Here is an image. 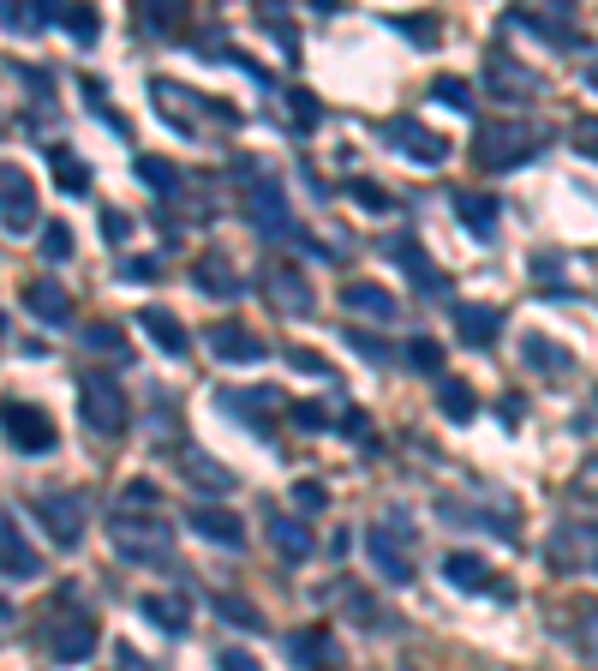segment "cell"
<instances>
[{"instance_id": "obj_1", "label": "cell", "mask_w": 598, "mask_h": 671, "mask_svg": "<svg viewBox=\"0 0 598 671\" xmlns=\"http://www.w3.org/2000/svg\"><path fill=\"white\" fill-rule=\"evenodd\" d=\"M532 144H539V132L527 120H485L473 132V162L491 174H508L520 162H532Z\"/></svg>"}, {"instance_id": "obj_2", "label": "cell", "mask_w": 598, "mask_h": 671, "mask_svg": "<svg viewBox=\"0 0 598 671\" xmlns=\"http://www.w3.org/2000/svg\"><path fill=\"white\" fill-rule=\"evenodd\" d=\"M79 414H84V426H91L96 438H120L126 426H132V402H126V390L114 384V378H84L79 384Z\"/></svg>"}, {"instance_id": "obj_3", "label": "cell", "mask_w": 598, "mask_h": 671, "mask_svg": "<svg viewBox=\"0 0 598 671\" xmlns=\"http://www.w3.org/2000/svg\"><path fill=\"white\" fill-rule=\"evenodd\" d=\"M0 432H7V444L19 455H48L60 444L48 408H36V402H0Z\"/></svg>"}, {"instance_id": "obj_4", "label": "cell", "mask_w": 598, "mask_h": 671, "mask_svg": "<svg viewBox=\"0 0 598 671\" xmlns=\"http://www.w3.org/2000/svg\"><path fill=\"white\" fill-rule=\"evenodd\" d=\"M377 132H384V144H389V150H401L407 162H425V169H437V162L449 157V138L431 132V126H425V120H413V114H396V120H384Z\"/></svg>"}, {"instance_id": "obj_5", "label": "cell", "mask_w": 598, "mask_h": 671, "mask_svg": "<svg viewBox=\"0 0 598 671\" xmlns=\"http://www.w3.org/2000/svg\"><path fill=\"white\" fill-rule=\"evenodd\" d=\"M36 522L48 528V540H55L60 552H72L84 540V498L79 491H43V498H36Z\"/></svg>"}, {"instance_id": "obj_6", "label": "cell", "mask_w": 598, "mask_h": 671, "mask_svg": "<svg viewBox=\"0 0 598 671\" xmlns=\"http://www.w3.org/2000/svg\"><path fill=\"white\" fill-rule=\"evenodd\" d=\"M0 228H12V234L36 228V186L19 162H0Z\"/></svg>"}, {"instance_id": "obj_7", "label": "cell", "mask_w": 598, "mask_h": 671, "mask_svg": "<svg viewBox=\"0 0 598 671\" xmlns=\"http://www.w3.org/2000/svg\"><path fill=\"white\" fill-rule=\"evenodd\" d=\"M263 288L275 294V306H282V312H294V319H312V306H317V300H312V282H305L294 264L270 258V264H263Z\"/></svg>"}, {"instance_id": "obj_8", "label": "cell", "mask_w": 598, "mask_h": 671, "mask_svg": "<svg viewBox=\"0 0 598 671\" xmlns=\"http://www.w3.org/2000/svg\"><path fill=\"white\" fill-rule=\"evenodd\" d=\"M203 342H210V354H215V360H222V366H258L263 360V354H270V348H263V342L258 336H251V331H239V324H210V331H203Z\"/></svg>"}, {"instance_id": "obj_9", "label": "cell", "mask_w": 598, "mask_h": 671, "mask_svg": "<svg viewBox=\"0 0 598 671\" xmlns=\"http://www.w3.org/2000/svg\"><path fill=\"white\" fill-rule=\"evenodd\" d=\"M365 552H372V564H377V576L389 581V588H407L413 581V558H407V546H401V534H389L384 522L365 534Z\"/></svg>"}, {"instance_id": "obj_10", "label": "cell", "mask_w": 598, "mask_h": 671, "mask_svg": "<svg viewBox=\"0 0 598 671\" xmlns=\"http://www.w3.org/2000/svg\"><path fill=\"white\" fill-rule=\"evenodd\" d=\"M114 552L120 558H144V564H168V540H162V528H138L126 522V516H114Z\"/></svg>"}, {"instance_id": "obj_11", "label": "cell", "mask_w": 598, "mask_h": 671, "mask_svg": "<svg viewBox=\"0 0 598 671\" xmlns=\"http://www.w3.org/2000/svg\"><path fill=\"white\" fill-rule=\"evenodd\" d=\"M485 91L503 96V103H527V96H539V79L527 67H515L508 55H485Z\"/></svg>"}, {"instance_id": "obj_12", "label": "cell", "mask_w": 598, "mask_h": 671, "mask_svg": "<svg viewBox=\"0 0 598 671\" xmlns=\"http://www.w3.org/2000/svg\"><path fill=\"white\" fill-rule=\"evenodd\" d=\"M288 660H300L305 671H341L336 629H294L288 636Z\"/></svg>"}, {"instance_id": "obj_13", "label": "cell", "mask_w": 598, "mask_h": 671, "mask_svg": "<svg viewBox=\"0 0 598 671\" xmlns=\"http://www.w3.org/2000/svg\"><path fill=\"white\" fill-rule=\"evenodd\" d=\"M186 522H192V534H203L210 546H246V522H239L234 510H222V504H198V510H186Z\"/></svg>"}, {"instance_id": "obj_14", "label": "cell", "mask_w": 598, "mask_h": 671, "mask_svg": "<svg viewBox=\"0 0 598 671\" xmlns=\"http://www.w3.org/2000/svg\"><path fill=\"white\" fill-rule=\"evenodd\" d=\"M91 653H96V624H84V617H67V624L48 629V660L79 666V660H91Z\"/></svg>"}, {"instance_id": "obj_15", "label": "cell", "mask_w": 598, "mask_h": 671, "mask_svg": "<svg viewBox=\"0 0 598 671\" xmlns=\"http://www.w3.org/2000/svg\"><path fill=\"white\" fill-rule=\"evenodd\" d=\"M36 569H43V558H36L31 546H24V534L12 528V516H0V576H19L31 581Z\"/></svg>"}, {"instance_id": "obj_16", "label": "cell", "mask_w": 598, "mask_h": 671, "mask_svg": "<svg viewBox=\"0 0 598 671\" xmlns=\"http://www.w3.org/2000/svg\"><path fill=\"white\" fill-rule=\"evenodd\" d=\"M503 331V312L497 306H455V336L467 342V348H491Z\"/></svg>"}, {"instance_id": "obj_17", "label": "cell", "mask_w": 598, "mask_h": 671, "mask_svg": "<svg viewBox=\"0 0 598 671\" xmlns=\"http://www.w3.org/2000/svg\"><path fill=\"white\" fill-rule=\"evenodd\" d=\"M24 306L36 312L43 324H67L72 319V300L60 282H48V276H36V282H24Z\"/></svg>"}, {"instance_id": "obj_18", "label": "cell", "mask_w": 598, "mask_h": 671, "mask_svg": "<svg viewBox=\"0 0 598 671\" xmlns=\"http://www.w3.org/2000/svg\"><path fill=\"white\" fill-rule=\"evenodd\" d=\"M138 331L156 336V348H162V354H186V348H192L186 324L174 319V312H162V306H144V312H138Z\"/></svg>"}, {"instance_id": "obj_19", "label": "cell", "mask_w": 598, "mask_h": 671, "mask_svg": "<svg viewBox=\"0 0 598 671\" xmlns=\"http://www.w3.org/2000/svg\"><path fill=\"white\" fill-rule=\"evenodd\" d=\"M270 540H275V552H282L288 564H305V558H312V552H317L312 528H305V522H294V516H282V510L270 516Z\"/></svg>"}, {"instance_id": "obj_20", "label": "cell", "mask_w": 598, "mask_h": 671, "mask_svg": "<svg viewBox=\"0 0 598 671\" xmlns=\"http://www.w3.org/2000/svg\"><path fill=\"white\" fill-rule=\"evenodd\" d=\"M192 282L203 288V294H215V300H234L239 294V276H234V264H227L222 252H203V258L192 264Z\"/></svg>"}, {"instance_id": "obj_21", "label": "cell", "mask_w": 598, "mask_h": 671, "mask_svg": "<svg viewBox=\"0 0 598 671\" xmlns=\"http://www.w3.org/2000/svg\"><path fill=\"white\" fill-rule=\"evenodd\" d=\"M455 217H461L467 234L491 240V234H497V198H485V193H455Z\"/></svg>"}, {"instance_id": "obj_22", "label": "cell", "mask_w": 598, "mask_h": 671, "mask_svg": "<svg viewBox=\"0 0 598 671\" xmlns=\"http://www.w3.org/2000/svg\"><path fill=\"white\" fill-rule=\"evenodd\" d=\"M341 300H348V312H365V319H377V324L396 319V294H389L384 282H353Z\"/></svg>"}, {"instance_id": "obj_23", "label": "cell", "mask_w": 598, "mask_h": 671, "mask_svg": "<svg viewBox=\"0 0 598 671\" xmlns=\"http://www.w3.org/2000/svg\"><path fill=\"white\" fill-rule=\"evenodd\" d=\"M138 612H144L156 629H168V636H180V629L192 624V612H186V600H174V593H144V600H138Z\"/></svg>"}, {"instance_id": "obj_24", "label": "cell", "mask_w": 598, "mask_h": 671, "mask_svg": "<svg viewBox=\"0 0 598 671\" xmlns=\"http://www.w3.org/2000/svg\"><path fill=\"white\" fill-rule=\"evenodd\" d=\"M251 205V217H258L263 228H270V234H294V217H288V205H282V193H275L270 181H258V193L246 198Z\"/></svg>"}, {"instance_id": "obj_25", "label": "cell", "mask_w": 598, "mask_h": 671, "mask_svg": "<svg viewBox=\"0 0 598 671\" xmlns=\"http://www.w3.org/2000/svg\"><path fill=\"white\" fill-rule=\"evenodd\" d=\"M180 467H186L192 479H203V491H210V498L234 491V474H227V467L215 462V455H203V450H180Z\"/></svg>"}, {"instance_id": "obj_26", "label": "cell", "mask_w": 598, "mask_h": 671, "mask_svg": "<svg viewBox=\"0 0 598 671\" xmlns=\"http://www.w3.org/2000/svg\"><path fill=\"white\" fill-rule=\"evenodd\" d=\"M437 408H443V420H455V426H467L479 414V396H473V384H461V378H443L437 384Z\"/></svg>"}, {"instance_id": "obj_27", "label": "cell", "mask_w": 598, "mask_h": 671, "mask_svg": "<svg viewBox=\"0 0 598 671\" xmlns=\"http://www.w3.org/2000/svg\"><path fill=\"white\" fill-rule=\"evenodd\" d=\"M222 408H227V414H239V420H251V426L263 432V414L275 408V390H227Z\"/></svg>"}, {"instance_id": "obj_28", "label": "cell", "mask_w": 598, "mask_h": 671, "mask_svg": "<svg viewBox=\"0 0 598 671\" xmlns=\"http://www.w3.org/2000/svg\"><path fill=\"white\" fill-rule=\"evenodd\" d=\"M443 576L455 581V588H467V593H479V588H491V569L473 558V552H449L443 558Z\"/></svg>"}, {"instance_id": "obj_29", "label": "cell", "mask_w": 598, "mask_h": 671, "mask_svg": "<svg viewBox=\"0 0 598 671\" xmlns=\"http://www.w3.org/2000/svg\"><path fill=\"white\" fill-rule=\"evenodd\" d=\"M389 252H396V264H401L407 276H413L419 288H431V294H443V288H449V276H443V270H431V264L413 252V240H396V246H389Z\"/></svg>"}, {"instance_id": "obj_30", "label": "cell", "mask_w": 598, "mask_h": 671, "mask_svg": "<svg viewBox=\"0 0 598 671\" xmlns=\"http://www.w3.org/2000/svg\"><path fill=\"white\" fill-rule=\"evenodd\" d=\"M138 181H144L156 198H180V169L162 162V157H138Z\"/></svg>"}, {"instance_id": "obj_31", "label": "cell", "mask_w": 598, "mask_h": 671, "mask_svg": "<svg viewBox=\"0 0 598 671\" xmlns=\"http://www.w3.org/2000/svg\"><path fill=\"white\" fill-rule=\"evenodd\" d=\"M520 360H527L532 372H563V366H568V354L556 348L551 336H527V342H520Z\"/></svg>"}, {"instance_id": "obj_32", "label": "cell", "mask_w": 598, "mask_h": 671, "mask_svg": "<svg viewBox=\"0 0 598 671\" xmlns=\"http://www.w3.org/2000/svg\"><path fill=\"white\" fill-rule=\"evenodd\" d=\"M48 169H55V181L67 186V193H84V186H91V174H84V162L72 157L67 144H55V150H48Z\"/></svg>"}, {"instance_id": "obj_33", "label": "cell", "mask_w": 598, "mask_h": 671, "mask_svg": "<svg viewBox=\"0 0 598 671\" xmlns=\"http://www.w3.org/2000/svg\"><path fill=\"white\" fill-rule=\"evenodd\" d=\"M48 19L67 24L79 43H96V31H102V19H96V12H84V7H48Z\"/></svg>"}, {"instance_id": "obj_34", "label": "cell", "mask_w": 598, "mask_h": 671, "mask_svg": "<svg viewBox=\"0 0 598 671\" xmlns=\"http://www.w3.org/2000/svg\"><path fill=\"white\" fill-rule=\"evenodd\" d=\"M0 24H7V31H19V36H31V31H43V24H55V19H48V7L31 12L24 0H7V7H0Z\"/></svg>"}, {"instance_id": "obj_35", "label": "cell", "mask_w": 598, "mask_h": 671, "mask_svg": "<svg viewBox=\"0 0 598 671\" xmlns=\"http://www.w3.org/2000/svg\"><path fill=\"white\" fill-rule=\"evenodd\" d=\"M348 193H353V205H360V210H377V217H389V210H396V193H389V186H377V181H353Z\"/></svg>"}, {"instance_id": "obj_36", "label": "cell", "mask_w": 598, "mask_h": 671, "mask_svg": "<svg viewBox=\"0 0 598 671\" xmlns=\"http://www.w3.org/2000/svg\"><path fill=\"white\" fill-rule=\"evenodd\" d=\"M407 360H413L419 372H443V342H431V336H413V342H407Z\"/></svg>"}, {"instance_id": "obj_37", "label": "cell", "mask_w": 598, "mask_h": 671, "mask_svg": "<svg viewBox=\"0 0 598 671\" xmlns=\"http://www.w3.org/2000/svg\"><path fill=\"white\" fill-rule=\"evenodd\" d=\"M215 612H222L227 624H246V629H263L258 605H251V600H234V593H222V600H215Z\"/></svg>"}, {"instance_id": "obj_38", "label": "cell", "mask_w": 598, "mask_h": 671, "mask_svg": "<svg viewBox=\"0 0 598 671\" xmlns=\"http://www.w3.org/2000/svg\"><path fill=\"white\" fill-rule=\"evenodd\" d=\"M84 342H91V354H108V360H126V342H120V331H114V324H91V331H84Z\"/></svg>"}, {"instance_id": "obj_39", "label": "cell", "mask_w": 598, "mask_h": 671, "mask_svg": "<svg viewBox=\"0 0 598 671\" xmlns=\"http://www.w3.org/2000/svg\"><path fill=\"white\" fill-rule=\"evenodd\" d=\"M431 96L449 103V108H473V84L467 79H431Z\"/></svg>"}, {"instance_id": "obj_40", "label": "cell", "mask_w": 598, "mask_h": 671, "mask_svg": "<svg viewBox=\"0 0 598 671\" xmlns=\"http://www.w3.org/2000/svg\"><path fill=\"white\" fill-rule=\"evenodd\" d=\"M43 258H55V264L72 258V228H67V222H48V228H43Z\"/></svg>"}, {"instance_id": "obj_41", "label": "cell", "mask_w": 598, "mask_h": 671, "mask_svg": "<svg viewBox=\"0 0 598 671\" xmlns=\"http://www.w3.org/2000/svg\"><path fill=\"white\" fill-rule=\"evenodd\" d=\"M348 342H353V354H360V360H372V366L389 360V342L372 336V331H348Z\"/></svg>"}, {"instance_id": "obj_42", "label": "cell", "mask_w": 598, "mask_h": 671, "mask_svg": "<svg viewBox=\"0 0 598 671\" xmlns=\"http://www.w3.org/2000/svg\"><path fill=\"white\" fill-rule=\"evenodd\" d=\"M288 108H294V126H300V132H312V126L324 120V108H317L312 91H294V96H288Z\"/></svg>"}, {"instance_id": "obj_43", "label": "cell", "mask_w": 598, "mask_h": 671, "mask_svg": "<svg viewBox=\"0 0 598 671\" xmlns=\"http://www.w3.org/2000/svg\"><path fill=\"white\" fill-rule=\"evenodd\" d=\"M288 420L305 426V432H324V426H329V408H324V402H294V408H288Z\"/></svg>"}, {"instance_id": "obj_44", "label": "cell", "mask_w": 598, "mask_h": 671, "mask_svg": "<svg viewBox=\"0 0 598 671\" xmlns=\"http://www.w3.org/2000/svg\"><path fill=\"white\" fill-rule=\"evenodd\" d=\"M294 504H300L305 516H317V510H324V504H329V491L317 486V479H300V486H294Z\"/></svg>"}, {"instance_id": "obj_45", "label": "cell", "mask_w": 598, "mask_h": 671, "mask_svg": "<svg viewBox=\"0 0 598 671\" xmlns=\"http://www.w3.org/2000/svg\"><path fill=\"white\" fill-rule=\"evenodd\" d=\"M120 276H126V282H156L162 264H156V258H126V264H120Z\"/></svg>"}, {"instance_id": "obj_46", "label": "cell", "mask_w": 598, "mask_h": 671, "mask_svg": "<svg viewBox=\"0 0 598 671\" xmlns=\"http://www.w3.org/2000/svg\"><path fill=\"white\" fill-rule=\"evenodd\" d=\"M568 138H575V150L598 157V120H593V114H587V120H575V132H568Z\"/></svg>"}, {"instance_id": "obj_47", "label": "cell", "mask_w": 598, "mask_h": 671, "mask_svg": "<svg viewBox=\"0 0 598 671\" xmlns=\"http://www.w3.org/2000/svg\"><path fill=\"white\" fill-rule=\"evenodd\" d=\"M288 366H294V372H312V378H329V360H317V354H305V348L288 354Z\"/></svg>"}, {"instance_id": "obj_48", "label": "cell", "mask_w": 598, "mask_h": 671, "mask_svg": "<svg viewBox=\"0 0 598 671\" xmlns=\"http://www.w3.org/2000/svg\"><path fill=\"white\" fill-rule=\"evenodd\" d=\"M215 671H263L251 653H239V648H222V660H215Z\"/></svg>"}, {"instance_id": "obj_49", "label": "cell", "mask_w": 598, "mask_h": 671, "mask_svg": "<svg viewBox=\"0 0 598 671\" xmlns=\"http://www.w3.org/2000/svg\"><path fill=\"white\" fill-rule=\"evenodd\" d=\"M102 234H108V240H126V234H132V222H126L120 210H102Z\"/></svg>"}, {"instance_id": "obj_50", "label": "cell", "mask_w": 598, "mask_h": 671, "mask_svg": "<svg viewBox=\"0 0 598 671\" xmlns=\"http://www.w3.org/2000/svg\"><path fill=\"white\" fill-rule=\"evenodd\" d=\"M401 31L413 36V43H437V24H425V19H401Z\"/></svg>"}, {"instance_id": "obj_51", "label": "cell", "mask_w": 598, "mask_h": 671, "mask_svg": "<svg viewBox=\"0 0 598 671\" xmlns=\"http://www.w3.org/2000/svg\"><path fill=\"white\" fill-rule=\"evenodd\" d=\"M126 504H144V510H156V491H150L144 479H132V486H126Z\"/></svg>"}, {"instance_id": "obj_52", "label": "cell", "mask_w": 598, "mask_h": 671, "mask_svg": "<svg viewBox=\"0 0 598 671\" xmlns=\"http://www.w3.org/2000/svg\"><path fill=\"white\" fill-rule=\"evenodd\" d=\"M587 648H593V660H598V624L587 629Z\"/></svg>"}, {"instance_id": "obj_53", "label": "cell", "mask_w": 598, "mask_h": 671, "mask_svg": "<svg viewBox=\"0 0 598 671\" xmlns=\"http://www.w3.org/2000/svg\"><path fill=\"white\" fill-rule=\"evenodd\" d=\"M587 84H593V91H598V60H593V67H587Z\"/></svg>"}, {"instance_id": "obj_54", "label": "cell", "mask_w": 598, "mask_h": 671, "mask_svg": "<svg viewBox=\"0 0 598 671\" xmlns=\"http://www.w3.org/2000/svg\"><path fill=\"white\" fill-rule=\"evenodd\" d=\"M0 617H12V605H7V600H0Z\"/></svg>"}, {"instance_id": "obj_55", "label": "cell", "mask_w": 598, "mask_h": 671, "mask_svg": "<svg viewBox=\"0 0 598 671\" xmlns=\"http://www.w3.org/2000/svg\"><path fill=\"white\" fill-rule=\"evenodd\" d=\"M593 569H598V558H593Z\"/></svg>"}]
</instances>
